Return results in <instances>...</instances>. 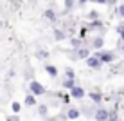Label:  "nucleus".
<instances>
[{"label": "nucleus", "mask_w": 124, "mask_h": 121, "mask_svg": "<svg viewBox=\"0 0 124 121\" xmlns=\"http://www.w3.org/2000/svg\"><path fill=\"white\" fill-rule=\"evenodd\" d=\"M95 58L99 60L101 65H102V63H112L113 60H115V54L112 53V51H97Z\"/></svg>", "instance_id": "f257e3e1"}, {"label": "nucleus", "mask_w": 124, "mask_h": 121, "mask_svg": "<svg viewBox=\"0 0 124 121\" xmlns=\"http://www.w3.org/2000/svg\"><path fill=\"white\" fill-rule=\"evenodd\" d=\"M29 90H31V94L34 98L36 96H43V94L47 92V89L40 83V81H31V83H29Z\"/></svg>", "instance_id": "f03ea898"}, {"label": "nucleus", "mask_w": 124, "mask_h": 121, "mask_svg": "<svg viewBox=\"0 0 124 121\" xmlns=\"http://www.w3.org/2000/svg\"><path fill=\"white\" fill-rule=\"evenodd\" d=\"M70 96L74 98V99H83L85 98V90L81 89V87H78V85H74V87L70 89Z\"/></svg>", "instance_id": "7ed1b4c3"}, {"label": "nucleus", "mask_w": 124, "mask_h": 121, "mask_svg": "<svg viewBox=\"0 0 124 121\" xmlns=\"http://www.w3.org/2000/svg\"><path fill=\"white\" fill-rule=\"evenodd\" d=\"M95 121H108V110L106 109H97L95 110Z\"/></svg>", "instance_id": "20e7f679"}, {"label": "nucleus", "mask_w": 124, "mask_h": 121, "mask_svg": "<svg viewBox=\"0 0 124 121\" xmlns=\"http://www.w3.org/2000/svg\"><path fill=\"white\" fill-rule=\"evenodd\" d=\"M88 56H90V49L88 47H79L78 53H76V58H79V60H86Z\"/></svg>", "instance_id": "39448f33"}, {"label": "nucleus", "mask_w": 124, "mask_h": 121, "mask_svg": "<svg viewBox=\"0 0 124 121\" xmlns=\"http://www.w3.org/2000/svg\"><path fill=\"white\" fill-rule=\"evenodd\" d=\"M86 65L90 67V69H99V67H101V62L95 58V56H92V54H90V56L86 58Z\"/></svg>", "instance_id": "423d86ee"}, {"label": "nucleus", "mask_w": 124, "mask_h": 121, "mask_svg": "<svg viewBox=\"0 0 124 121\" xmlns=\"http://www.w3.org/2000/svg\"><path fill=\"white\" fill-rule=\"evenodd\" d=\"M88 98H90L93 103H97V105H101V103H102V94L99 92V90H93V92H88Z\"/></svg>", "instance_id": "0eeeda50"}, {"label": "nucleus", "mask_w": 124, "mask_h": 121, "mask_svg": "<svg viewBox=\"0 0 124 121\" xmlns=\"http://www.w3.org/2000/svg\"><path fill=\"white\" fill-rule=\"evenodd\" d=\"M92 47H93V49H97V51H102V47H104V38H102V36H97V38H93V42H92Z\"/></svg>", "instance_id": "6e6552de"}, {"label": "nucleus", "mask_w": 124, "mask_h": 121, "mask_svg": "<svg viewBox=\"0 0 124 121\" xmlns=\"http://www.w3.org/2000/svg\"><path fill=\"white\" fill-rule=\"evenodd\" d=\"M45 72H47L50 78H56V76H58V69L54 67V65H50V63H45Z\"/></svg>", "instance_id": "1a4fd4ad"}, {"label": "nucleus", "mask_w": 124, "mask_h": 121, "mask_svg": "<svg viewBox=\"0 0 124 121\" xmlns=\"http://www.w3.org/2000/svg\"><path fill=\"white\" fill-rule=\"evenodd\" d=\"M43 18H47L49 22H54V20H56V13H54V9H45L43 11Z\"/></svg>", "instance_id": "9d476101"}, {"label": "nucleus", "mask_w": 124, "mask_h": 121, "mask_svg": "<svg viewBox=\"0 0 124 121\" xmlns=\"http://www.w3.org/2000/svg\"><path fill=\"white\" fill-rule=\"evenodd\" d=\"M25 105H27V107H34V105H38V103H36V98H34L32 94H27V96H25Z\"/></svg>", "instance_id": "9b49d317"}, {"label": "nucleus", "mask_w": 124, "mask_h": 121, "mask_svg": "<svg viewBox=\"0 0 124 121\" xmlns=\"http://www.w3.org/2000/svg\"><path fill=\"white\" fill-rule=\"evenodd\" d=\"M67 118L68 119H78L79 118V110L78 109H70V110L67 112Z\"/></svg>", "instance_id": "f8f14e48"}, {"label": "nucleus", "mask_w": 124, "mask_h": 121, "mask_svg": "<svg viewBox=\"0 0 124 121\" xmlns=\"http://www.w3.org/2000/svg\"><path fill=\"white\" fill-rule=\"evenodd\" d=\"M54 38H56L58 42H61V40H65V38H67V34L63 31H59V29H54Z\"/></svg>", "instance_id": "ddd939ff"}, {"label": "nucleus", "mask_w": 124, "mask_h": 121, "mask_svg": "<svg viewBox=\"0 0 124 121\" xmlns=\"http://www.w3.org/2000/svg\"><path fill=\"white\" fill-rule=\"evenodd\" d=\"M65 74H67V80H74V78H76V72H74V69H72V67H67L65 69Z\"/></svg>", "instance_id": "4468645a"}, {"label": "nucleus", "mask_w": 124, "mask_h": 121, "mask_svg": "<svg viewBox=\"0 0 124 121\" xmlns=\"http://www.w3.org/2000/svg\"><path fill=\"white\" fill-rule=\"evenodd\" d=\"M11 109H13V112H15L16 116H18V112H20V109H22V105H20L18 101H13V103H11Z\"/></svg>", "instance_id": "2eb2a0df"}, {"label": "nucleus", "mask_w": 124, "mask_h": 121, "mask_svg": "<svg viewBox=\"0 0 124 121\" xmlns=\"http://www.w3.org/2000/svg\"><path fill=\"white\" fill-rule=\"evenodd\" d=\"M70 44H72V47H74V49H79V47H81V38H72Z\"/></svg>", "instance_id": "dca6fc26"}, {"label": "nucleus", "mask_w": 124, "mask_h": 121, "mask_svg": "<svg viewBox=\"0 0 124 121\" xmlns=\"http://www.w3.org/2000/svg\"><path fill=\"white\" fill-rule=\"evenodd\" d=\"M63 87L70 90L72 87H74V80H65V81H63Z\"/></svg>", "instance_id": "f3484780"}, {"label": "nucleus", "mask_w": 124, "mask_h": 121, "mask_svg": "<svg viewBox=\"0 0 124 121\" xmlns=\"http://www.w3.org/2000/svg\"><path fill=\"white\" fill-rule=\"evenodd\" d=\"M88 18H90V20H93V22H95V20L99 18V13H97V11H90V13H88Z\"/></svg>", "instance_id": "a211bd4d"}, {"label": "nucleus", "mask_w": 124, "mask_h": 121, "mask_svg": "<svg viewBox=\"0 0 124 121\" xmlns=\"http://www.w3.org/2000/svg\"><path fill=\"white\" fill-rule=\"evenodd\" d=\"M117 33H119V36H121V40L124 42V25H117Z\"/></svg>", "instance_id": "6ab92c4d"}, {"label": "nucleus", "mask_w": 124, "mask_h": 121, "mask_svg": "<svg viewBox=\"0 0 124 121\" xmlns=\"http://www.w3.org/2000/svg\"><path fill=\"white\" fill-rule=\"evenodd\" d=\"M117 15H119V16H122V18H124V4H121V6L117 7Z\"/></svg>", "instance_id": "aec40b11"}, {"label": "nucleus", "mask_w": 124, "mask_h": 121, "mask_svg": "<svg viewBox=\"0 0 124 121\" xmlns=\"http://www.w3.org/2000/svg\"><path fill=\"white\" fill-rule=\"evenodd\" d=\"M38 58H49V53H47V51H38Z\"/></svg>", "instance_id": "412c9836"}, {"label": "nucleus", "mask_w": 124, "mask_h": 121, "mask_svg": "<svg viewBox=\"0 0 124 121\" xmlns=\"http://www.w3.org/2000/svg\"><path fill=\"white\" fill-rule=\"evenodd\" d=\"M72 6H74V0H65V9H72Z\"/></svg>", "instance_id": "4be33fe9"}, {"label": "nucleus", "mask_w": 124, "mask_h": 121, "mask_svg": "<svg viewBox=\"0 0 124 121\" xmlns=\"http://www.w3.org/2000/svg\"><path fill=\"white\" fill-rule=\"evenodd\" d=\"M38 110H40V114H41V116H45L47 112H49V109H47L45 105H40V109H38Z\"/></svg>", "instance_id": "5701e85b"}, {"label": "nucleus", "mask_w": 124, "mask_h": 121, "mask_svg": "<svg viewBox=\"0 0 124 121\" xmlns=\"http://www.w3.org/2000/svg\"><path fill=\"white\" fill-rule=\"evenodd\" d=\"M6 121H20V118L18 116H11V118H7Z\"/></svg>", "instance_id": "b1692460"}, {"label": "nucleus", "mask_w": 124, "mask_h": 121, "mask_svg": "<svg viewBox=\"0 0 124 121\" xmlns=\"http://www.w3.org/2000/svg\"><path fill=\"white\" fill-rule=\"evenodd\" d=\"M86 33H88V29H86V27H83V29H81V38H85V36H86Z\"/></svg>", "instance_id": "393cba45"}, {"label": "nucleus", "mask_w": 124, "mask_h": 121, "mask_svg": "<svg viewBox=\"0 0 124 121\" xmlns=\"http://www.w3.org/2000/svg\"><path fill=\"white\" fill-rule=\"evenodd\" d=\"M115 2H117V0H106V4H110V6H113Z\"/></svg>", "instance_id": "a878e982"}, {"label": "nucleus", "mask_w": 124, "mask_h": 121, "mask_svg": "<svg viewBox=\"0 0 124 121\" xmlns=\"http://www.w3.org/2000/svg\"><path fill=\"white\" fill-rule=\"evenodd\" d=\"M78 2L81 4V6H83V4H86V2H88V0H78Z\"/></svg>", "instance_id": "bb28decb"}, {"label": "nucleus", "mask_w": 124, "mask_h": 121, "mask_svg": "<svg viewBox=\"0 0 124 121\" xmlns=\"http://www.w3.org/2000/svg\"><path fill=\"white\" fill-rule=\"evenodd\" d=\"M97 4H106V0H95Z\"/></svg>", "instance_id": "cd10ccee"}, {"label": "nucleus", "mask_w": 124, "mask_h": 121, "mask_svg": "<svg viewBox=\"0 0 124 121\" xmlns=\"http://www.w3.org/2000/svg\"><path fill=\"white\" fill-rule=\"evenodd\" d=\"M122 53H124V44H122Z\"/></svg>", "instance_id": "c85d7f7f"}]
</instances>
